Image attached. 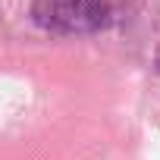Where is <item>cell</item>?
Segmentation results:
<instances>
[{
	"mask_svg": "<svg viewBox=\"0 0 160 160\" xmlns=\"http://www.w3.org/2000/svg\"><path fill=\"white\" fill-rule=\"evenodd\" d=\"M138 7V0H32V19L47 35H98Z\"/></svg>",
	"mask_w": 160,
	"mask_h": 160,
	"instance_id": "cell-1",
	"label": "cell"
}]
</instances>
